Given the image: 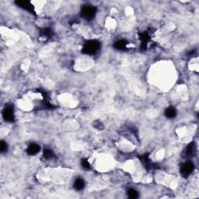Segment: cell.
<instances>
[{"instance_id":"12","label":"cell","mask_w":199,"mask_h":199,"mask_svg":"<svg viewBox=\"0 0 199 199\" xmlns=\"http://www.w3.org/2000/svg\"><path fill=\"white\" fill-rule=\"evenodd\" d=\"M127 194L128 195V197L131 198H138V195H139L138 192H137L136 190H134V189H130V190H128Z\"/></svg>"},{"instance_id":"8","label":"cell","mask_w":199,"mask_h":199,"mask_svg":"<svg viewBox=\"0 0 199 199\" xmlns=\"http://www.w3.org/2000/svg\"><path fill=\"white\" fill-rule=\"evenodd\" d=\"M165 114H166V116H167V118H173L177 114L176 110L174 109L173 107H169V108H167V109L166 110Z\"/></svg>"},{"instance_id":"1","label":"cell","mask_w":199,"mask_h":199,"mask_svg":"<svg viewBox=\"0 0 199 199\" xmlns=\"http://www.w3.org/2000/svg\"><path fill=\"white\" fill-rule=\"evenodd\" d=\"M100 48V43L97 40H90L85 44L83 52L87 55H93Z\"/></svg>"},{"instance_id":"4","label":"cell","mask_w":199,"mask_h":199,"mask_svg":"<svg viewBox=\"0 0 199 199\" xmlns=\"http://www.w3.org/2000/svg\"><path fill=\"white\" fill-rule=\"evenodd\" d=\"M3 118L7 121H12L14 118L13 110L10 107H7L3 110Z\"/></svg>"},{"instance_id":"9","label":"cell","mask_w":199,"mask_h":199,"mask_svg":"<svg viewBox=\"0 0 199 199\" xmlns=\"http://www.w3.org/2000/svg\"><path fill=\"white\" fill-rule=\"evenodd\" d=\"M127 46V42L124 40H120L114 44V47L117 49H124Z\"/></svg>"},{"instance_id":"5","label":"cell","mask_w":199,"mask_h":199,"mask_svg":"<svg viewBox=\"0 0 199 199\" xmlns=\"http://www.w3.org/2000/svg\"><path fill=\"white\" fill-rule=\"evenodd\" d=\"M40 146L38 144H31L27 148V153L29 155H35L39 152Z\"/></svg>"},{"instance_id":"7","label":"cell","mask_w":199,"mask_h":199,"mask_svg":"<svg viewBox=\"0 0 199 199\" xmlns=\"http://www.w3.org/2000/svg\"><path fill=\"white\" fill-rule=\"evenodd\" d=\"M17 4L20 7H22L23 9H27V10H32V5L30 2H27V1H19V2H17Z\"/></svg>"},{"instance_id":"13","label":"cell","mask_w":199,"mask_h":199,"mask_svg":"<svg viewBox=\"0 0 199 199\" xmlns=\"http://www.w3.org/2000/svg\"><path fill=\"white\" fill-rule=\"evenodd\" d=\"M82 166L85 169H89L90 168V163L87 159H83L82 160Z\"/></svg>"},{"instance_id":"14","label":"cell","mask_w":199,"mask_h":199,"mask_svg":"<svg viewBox=\"0 0 199 199\" xmlns=\"http://www.w3.org/2000/svg\"><path fill=\"white\" fill-rule=\"evenodd\" d=\"M6 149H7V145L5 141H1V152L3 153L4 151H6Z\"/></svg>"},{"instance_id":"6","label":"cell","mask_w":199,"mask_h":199,"mask_svg":"<svg viewBox=\"0 0 199 199\" xmlns=\"http://www.w3.org/2000/svg\"><path fill=\"white\" fill-rule=\"evenodd\" d=\"M84 186H85V182L83 179L79 178V179L75 180L74 182V188L77 190H81L82 189H83Z\"/></svg>"},{"instance_id":"3","label":"cell","mask_w":199,"mask_h":199,"mask_svg":"<svg viewBox=\"0 0 199 199\" xmlns=\"http://www.w3.org/2000/svg\"><path fill=\"white\" fill-rule=\"evenodd\" d=\"M194 170V164L190 162H187L185 163L183 165L180 169V172H181L182 175L184 177H188L190 175V173H192V171Z\"/></svg>"},{"instance_id":"10","label":"cell","mask_w":199,"mask_h":199,"mask_svg":"<svg viewBox=\"0 0 199 199\" xmlns=\"http://www.w3.org/2000/svg\"><path fill=\"white\" fill-rule=\"evenodd\" d=\"M194 143L191 142L190 144L188 145V146L186 149V155H188V156L192 155L194 153Z\"/></svg>"},{"instance_id":"11","label":"cell","mask_w":199,"mask_h":199,"mask_svg":"<svg viewBox=\"0 0 199 199\" xmlns=\"http://www.w3.org/2000/svg\"><path fill=\"white\" fill-rule=\"evenodd\" d=\"M43 156L44 158L50 159L53 157V153H52V150L49 149H45L43 152Z\"/></svg>"},{"instance_id":"2","label":"cell","mask_w":199,"mask_h":199,"mask_svg":"<svg viewBox=\"0 0 199 199\" xmlns=\"http://www.w3.org/2000/svg\"><path fill=\"white\" fill-rule=\"evenodd\" d=\"M97 9L93 6H85L81 10V16L85 20H91L95 17Z\"/></svg>"}]
</instances>
